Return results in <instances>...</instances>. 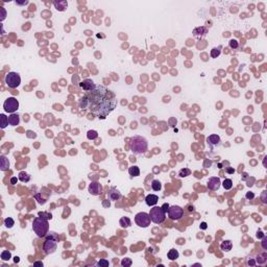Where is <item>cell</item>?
<instances>
[{"label":"cell","instance_id":"obj_1","mask_svg":"<svg viewBox=\"0 0 267 267\" xmlns=\"http://www.w3.org/2000/svg\"><path fill=\"white\" fill-rule=\"evenodd\" d=\"M116 106L117 100L115 94L101 84H96L94 90L88 92L79 101L82 109L89 110L99 118H106L114 111Z\"/></svg>","mask_w":267,"mask_h":267},{"label":"cell","instance_id":"obj_2","mask_svg":"<svg viewBox=\"0 0 267 267\" xmlns=\"http://www.w3.org/2000/svg\"><path fill=\"white\" fill-rule=\"evenodd\" d=\"M147 147V140L144 137L134 136L131 139V149L134 155H142V153H146Z\"/></svg>","mask_w":267,"mask_h":267},{"label":"cell","instance_id":"obj_3","mask_svg":"<svg viewBox=\"0 0 267 267\" xmlns=\"http://www.w3.org/2000/svg\"><path fill=\"white\" fill-rule=\"evenodd\" d=\"M33 230L39 238L45 237L48 234V231H49V222H48L47 219L39 216L35 219H33Z\"/></svg>","mask_w":267,"mask_h":267},{"label":"cell","instance_id":"obj_4","mask_svg":"<svg viewBox=\"0 0 267 267\" xmlns=\"http://www.w3.org/2000/svg\"><path fill=\"white\" fill-rule=\"evenodd\" d=\"M57 243H59V236L55 233H50L46 237V240L43 244V251L46 255L53 253L57 248Z\"/></svg>","mask_w":267,"mask_h":267},{"label":"cell","instance_id":"obj_5","mask_svg":"<svg viewBox=\"0 0 267 267\" xmlns=\"http://www.w3.org/2000/svg\"><path fill=\"white\" fill-rule=\"evenodd\" d=\"M150 217V220L155 224L163 223L166 219V213L164 212L161 207H153L150 209V212L148 213Z\"/></svg>","mask_w":267,"mask_h":267},{"label":"cell","instance_id":"obj_6","mask_svg":"<svg viewBox=\"0 0 267 267\" xmlns=\"http://www.w3.org/2000/svg\"><path fill=\"white\" fill-rule=\"evenodd\" d=\"M5 84L11 89H16L21 84V77L17 72H8L5 76Z\"/></svg>","mask_w":267,"mask_h":267},{"label":"cell","instance_id":"obj_7","mask_svg":"<svg viewBox=\"0 0 267 267\" xmlns=\"http://www.w3.org/2000/svg\"><path fill=\"white\" fill-rule=\"evenodd\" d=\"M150 217L148 213L140 212L135 216V222L140 227H148L150 225Z\"/></svg>","mask_w":267,"mask_h":267},{"label":"cell","instance_id":"obj_8","mask_svg":"<svg viewBox=\"0 0 267 267\" xmlns=\"http://www.w3.org/2000/svg\"><path fill=\"white\" fill-rule=\"evenodd\" d=\"M3 109L6 113L13 114L19 109V101L17 100L15 97H8L3 104Z\"/></svg>","mask_w":267,"mask_h":267},{"label":"cell","instance_id":"obj_9","mask_svg":"<svg viewBox=\"0 0 267 267\" xmlns=\"http://www.w3.org/2000/svg\"><path fill=\"white\" fill-rule=\"evenodd\" d=\"M168 216L171 220H180L184 216V210L180 206H171L168 209Z\"/></svg>","mask_w":267,"mask_h":267},{"label":"cell","instance_id":"obj_10","mask_svg":"<svg viewBox=\"0 0 267 267\" xmlns=\"http://www.w3.org/2000/svg\"><path fill=\"white\" fill-rule=\"evenodd\" d=\"M88 191H89V193L94 195V196H98V195H100L102 193V186L98 182H92L89 185Z\"/></svg>","mask_w":267,"mask_h":267},{"label":"cell","instance_id":"obj_11","mask_svg":"<svg viewBox=\"0 0 267 267\" xmlns=\"http://www.w3.org/2000/svg\"><path fill=\"white\" fill-rule=\"evenodd\" d=\"M207 143L210 148L214 149L215 147H219L221 145V139L218 135H211L207 138Z\"/></svg>","mask_w":267,"mask_h":267},{"label":"cell","instance_id":"obj_12","mask_svg":"<svg viewBox=\"0 0 267 267\" xmlns=\"http://www.w3.org/2000/svg\"><path fill=\"white\" fill-rule=\"evenodd\" d=\"M208 188L210 189V190L212 191H217L218 189L220 188L221 186V180L219 177L217 176H213V177H210L209 178V180H208Z\"/></svg>","mask_w":267,"mask_h":267},{"label":"cell","instance_id":"obj_13","mask_svg":"<svg viewBox=\"0 0 267 267\" xmlns=\"http://www.w3.org/2000/svg\"><path fill=\"white\" fill-rule=\"evenodd\" d=\"M95 86L96 84H94V82H93L92 79H84V80L79 84V87L82 88V90H84V92H87V93L94 90Z\"/></svg>","mask_w":267,"mask_h":267},{"label":"cell","instance_id":"obj_14","mask_svg":"<svg viewBox=\"0 0 267 267\" xmlns=\"http://www.w3.org/2000/svg\"><path fill=\"white\" fill-rule=\"evenodd\" d=\"M120 197H121V193L116 188H111L109 190V192H108V198H109V200L115 202V200H118Z\"/></svg>","mask_w":267,"mask_h":267},{"label":"cell","instance_id":"obj_15","mask_svg":"<svg viewBox=\"0 0 267 267\" xmlns=\"http://www.w3.org/2000/svg\"><path fill=\"white\" fill-rule=\"evenodd\" d=\"M159 202V197L158 195L155 194H149L147 196L145 197V202L147 204L148 207H155V204H158Z\"/></svg>","mask_w":267,"mask_h":267},{"label":"cell","instance_id":"obj_16","mask_svg":"<svg viewBox=\"0 0 267 267\" xmlns=\"http://www.w3.org/2000/svg\"><path fill=\"white\" fill-rule=\"evenodd\" d=\"M208 29L204 26H199V27H196L195 29L193 30V35L195 38H202L204 35H207Z\"/></svg>","mask_w":267,"mask_h":267},{"label":"cell","instance_id":"obj_17","mask_svg":"<svg viewBox=\"0 0 267 267\" xmlns=\"http://www.w3.org/2000/svg\"><path fill=\"white\" fill-rule=\"evenodd\" d=\"M8 123H10L12 126L18 125L20 123V116L18 114H15V113L11 114L8 116Z\"/></svg>","mask_w":267,"mask_h":267},{"label":"cell","instance_id":"obj_18","mask_svg":"<svg viewBox=\"0 0 267 267\" xmlns=\"http://www.w3.org/2000/svg\"><path fill=\"white\" fill-rule=\"evenodd\" d=\"M53 4H54L55 8H57V11L60 12H64L67 8V6H68V3H67V1H65V0H63V1H54L53 2Z\"/></svg>","mask_w":267,"mask_h":267},{"label":"cell","instance_id":"obj_19","mask_svg":"<svg viewBox=\"0 0 267 267\" xmlns=\"http://www.w3.org/2000/svg\"><path fill=\"white\" fill-rule=\"evenodd\" d=\"M119 224L121 225V227H123V229H126V227H129V226L131 225V219L128 217H121L119 220Z\"/></svg>","mask_w":267,"mask_h":267},{"label":"cell","instance_id":"obj_20","mask_svg":"<svg viewBox=\"0 0 267 267\" xmlns=\"http://www.w3.org/2000/svg\"><path fill=\"white\" fill-rule=\"evenodd\" d=\"M233 247V243L231 240H224L223 242L220 244V248L223 251H230Z\"/></svg>","mask_w":267,"mask_h":267},{"label":"cell","instance_id":"obj_21","mask_svg":"<svg viewBox=\"0 0 267 267\" xmlns=\"http://www.w3.org/2000/svg\"><path fill=\"white\" fill-rule=\"evenodd\" d=\"M178 256H180V253H178V251H177L175 248H171V249L168 251V253H167V257H168V259L170 260V261L176 260L177 258H178Z\"/></svg>","mask_w":267,"mask_h":267},{"label":"cell","instance_id":"obj_22","mask_svg":"<svg viewBox=\"0 0 267 267\" xmlns=\"http://www.w3.org/2000/svg\"><path fill=\"white\" fill-rule=\"evenodd\" d=\"M0 159H1V170L2 171H6V170H8V168H10V162H8V160L6 159L5 155H1L0 157Z\"/></svg>","mask_w":267,"mask_h":267},{"label":"cell","instance_id":"obj_23","mask_svg":"<svg viewBox=\"0 0 267 267\" xmlns=\"http://www.w3.org/2000/svg\"><path fill=\"white\" fill-rule=\"evenodd\" d=\"M18 178H19V180H21L22 183H28L30 180V175L25 171H21L18 175Z\"/></svg>","mask_w":267,"mask_h":267},{"label":"cell","instance_id":"obj_24","mask_svg":"<svg viewBox=\"0 0 267 267\" xmlns=\"http://www.w3.org/2000/svg\"><path fill=\"white\" fill-rule=\"evenodd\" d=\"M128 173H129V175L133 177H136V176H139L140 175V169L138 166H131L128 168Z\"/></svg>","mask_w":267,"mask_h":267},{"label":"cell","instance_id":"obj_25","mask_svg":"<svg viewBox=\"0 0 267 267\" xmlns=\"http://www.w3.org/2000/svg\"><path fill=\"white\" fill-rule=\"evenodd\" d=\"M8 117H6L4 114H0V126L1 128H5L8 125Z\"/></svg>","mask_w":267,"mask_h":267},{"label":"cell","instance_id":"obj_26","mask_svg":"<svg viewBox=\"0 0 267 267\" xmlns=\"http://www.w3.org/2000/svg\"><path fill=\"white\" fill-rule=\"evenodd\" d=\"M151 188L153 191H160L162 189V184L159 180H153L151 182Z\"/></svg>","mask_w":267,"mask_h":267},{"label":"cell","instance_id":"obj_27","mask_svg":"<svg viewBox=\"0 0 267 267\" xmlns=\"http://www.w3.org/2000/svg\"><path fill=\"white\" fill-rule=\"evenodd\" d=\"M222 186L225 190H231L233 188V180L231 178H225L222 183Z\"/></svg>","mask_w":267,"mask_h":267},{"label":"cell","instance_id":"obj_28","mask_svg":"<svg viewBox=\"0 0 267 267\" xmlns=\"http://www.w3.org/2000/svg\"><path fill=\"white\" fill-rule=\"evenodd\" d=\"M87 138L89 140H96L97 138H98V133H97L96 131L91 129V131H89L87 133Z\"/></svg>","mask_w":267,"mask_h":267},{"label":"cell","instance_id":"obj_29","mask_svg":"<svg viewBox=\"0 0 267 267\" xmlns=\"http://www.w3.org/2000/svg\"><path fill=\"white\" fill-rule=\"evenodd\" d=\"M220 53H221L220 47H214V48L211 50V57H212L213 59L218 57L219 55H220Z\"/></svg>","mask_w":267,"mask_h":267},{"label":"cell","instance_id":"obj_30","mask_svg":"<svg viewBox=\"0 0 267 267\" xmlns=\"http://www.w3.org/2000/svg\"><path fill=\"white\" fill-rule=\"evenodd\" d=\"M14 224H15V221H14L13 218L7 217V218L4 219V225H5L7 229H12V227L14 226Z\"/></svg>","mask_w":267,"mask_h":267},{"label":"cell","instance_id":"obj_31","mask_svg":"<svg viewBox=\"0 0 267 267\" xmlns=\"http://www.w3.org/2000/svg\"><path fill=\"white\" fill-rule=\"evenodd\" d=\"M191 174V170L188 168H184V169H180V172H178V176L180 177H186L188 176V175Z\"/></svg>","mask_w":267,"mask_h":267},{"label":"cell","instance_id":"obj_32","mask_svg":"<svg viewBox=\"0 0 267 267\" xmlns=\"http://www.w3.org/2000/svg\"><path fill=\"white\" fill-rule=\"evenodd\" d=\"M11 258H12V253L8 251H3L2 253H1V259H2L3 261H8Z\"/></svg>","mask_w":267,"mask_h":267},{"label":"cell","instance_id":"obj_33","mask_svg":"<svg viewBox=\"0 0 267 267\" xmlns=\"http://www.w3.org/2000/svg\"><path fill=\"white\" fill-rule=\"evenodd\" d=\"M131 264H133V261H131V259H129V258L122 259V261H121V265H122L123 267H129V266H131Z\"/></svg>","mask_w":267,"mask_h":267},{"label":"cell","instance_id":"obj_34","mask_svg":"<svg viewBox=\"0 0 267 267\" xmlns=\"http://www.w3.org/2000/svg\"><path fill=\"white\" fill-rule=\"evenodd\" d=\"M267 261L266 259V255H259V256L257 257V262L259 263V264H264L265 262Z\"/></svg>","mask_w":267,"mask_h":267},{"label":"cell","instance_id":"obj_35","mask_svg":"<svg viewBox=\"0 0 267 267\" xmlns=\"http://www.w3.org/2000/svg\"><path fill=\"white\" fill-rule=\"evenodd\" d=\"M230 47H231L232 49H237L238 47H239V42H238L237 40L232 39V40L230 41Z\"/></svg>","mask_w":267,"mask_h":267},{"label":"cell","instance_id":"obj_36","mask_svg":"<svg viewBox=\"0 0 267 267\" xmlns=\"http://www.w3.org/2000/svg\"><path fill=\"white\" fill-rule=\"evenodd\" d=\"M39 216L42 218H45V219H47V220H49V219H51L52 218V215L50 214V213H46V212H39Z\"/></svg>","mask_w":267,"mask_h":267},{"label":"cell","instance_id":"obj_37","mask_svg":"<svg viewBox=\"0 0 267 267\" xmlns=\"http://www.w3.org/2000/svg\"><path fill=\"white\" fill-rule=\"evenodd\" d=\"M97 265H98V266H100V267H108L110 265V263H109V261H108V260L102 259V260H99L98 263H97Z\"/></svg>","mask_w":267,"mask_h":267},{"label":"cell","instance_id":"obj_38","mask_svg":"<svg viewBox=\"0 0 267 267\" xmlns=\"http://www.w3.org/2000/svg\"><path fill=\"white\" fill-rule=\"evenodd\" d=\"M262 247H263V249H265V251L267 249V238H266V236H264V237L262 238Z\"/></svg>","mask_w":267,"mask_h":267},{"label":"cell","instance_id":"obj_39","mask_svg":"<svg viewBox=\"0 0 267 267\" xmlns=\"http://www.w3.org/2000/svg\"><path fill=\"white\" fill-rule=\"evenodd\" d=\"M245 197L247 199H253V197H255V194H253V192H247V193H246V195H245Z\"/></svg>","mask_w":267,"mask_h":267},{"label":"cell","instance_id":"obj_40","mask_svg":"<svg viewBox=\"0 0 267 267\" xmlns=\"http://www.w3.org/2000/svg\"><path fill=\"white\" fill-rule=\"evenodd\" d=\"M169 207H170V206H169L168 204H163V206H162L161 208H162V209H163V211H164V212H165V213H167V212H168V209H169Z\"/></svg>","mask_w":267,"mask_h":267},{"label":"cell","instance_id":"obj_41","mask_svg":"<svg viewBox=\"0 0 267 267\" xmlns=\"http://www.w3.org/2000/svg\"><path fill=\"white\" fill-rule=\"evenodd\" d=\"M225 171L227 172V173H230V174H233V173H235V169L232 168V167H227V168L225 169Z\"/></svg>","mask_w":267,"mask_h":267},{"label":"cell","instance_id":"obj_42","mask_svg":"<svg viewBox=\"0 0 267 267\" xmlns=\"http://www.w3.org/2000/svg\"><path fill=\"white\" fill-rule=\"evenodd\" d=\"M16 4H18V5H26V4H28V1L26 0V1H16Z\"/></svg>","mask_w":267,"mask_h":267},{"label":"cell","instance_id":"obj_43","mask_svg":"<svg viewBox=\"0 0 267 267\" xmlns=\"http://www.w3.org/2000/svg\"><path fill=\"white\" fill-rule=\"evenodd\" d=\"M264 237V234L261 232V231H258V233H257V238L258 239H261V238H263Z\"/></svg>","mask_w":267,"mask_h":267},{"label":"cell","instance_id":"obj_44","mask_svg":"<svg viewBox=\"0 0 267 267\" xmlns=\"http://www.w3.org/2000/svg\"><path fill=\"white\" fill-rule=\"evenodd\" d=\"M200 229H202V230H207L208 229L207 222H202V223H200Z\"/></svg>","mask_w":267,"mask_h":267},{"label":"cell","instance_id":"obj_45","mask_svg":"<svg viewBox=\"0 0 267 267\" xmlns=\"http://www.w3.org/2000/svg\"><path fill=\"white\" fill-rule=\"evenodd\" d=\"M1 12H2V17H1V21H3V20H4V18H5L6 13H5V10H4L3 7H1Z\"/></svg>","mask_w":267,"mask_h":267},{"label":"cell","instance_id":"obj_46","mask_svg":"<svg viewBox=\"0 0 267 267\" xmlns=\"http://www.w3.org/2000/svg\"><path fill=\"white\" fill-rule=\"evenodd\" d=\"M19 180V178H17V177H12L11 178V184H13V185H15V184H17V180Z\"/></svg>","mask_w":267,"mask_h":267},{"label":"cell","instance_id":"obj_47","mask_svg":"<svg viewBox=\"0 0 267 267\" xmlns=\"http://www.w3.org/2000/svg\"><path fill=\"white\" fill-rule=\"evenodd\" d=\"M33 266H41V267H43V263H42V262H35V263H33Z\"/></svg>","mask_w":267,"mask_h":267},{"label":"cell","instance_id":"obj_48","mask_svg":"<svg viewBox=\"0 0 267 267\" xmlns=\"http://www.w3.org/2000/svg\"><path fill=\"white\" fill-rule=\"evenodd\" d=\"M14 259H15V260H14V261H15V263H18V262L20 261V258H19V257H15Z\"/></svg>","mask_w":267,"mask_h":267},{"label":"cell","instance_id":"obj_49","mask_svg":"<svg viewBox=\"0 0 267 267\" xmlns=\"http://www.w3.org/2000/svg\"><path fill=\"white\" fill-rule=\"evenodd\" d=\"M243 175H244V177H243V180H245L246 177H247V174H246V173H244V174H243Z\"/></svg>","mask_w":267,"mask_h":267}]
</instances>
